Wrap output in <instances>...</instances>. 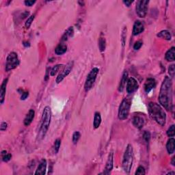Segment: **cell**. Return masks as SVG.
Instances as JSON below:
<instances>
[{
	"label": "cell",
	"instance_id": "1",
	"mask_svg": "<svg viewBox=\"0 0 175 175\" xmlns=\"http://www.w3.org/2000/svg\"><path fill=\"white\" fill-rule=\"evenodd\" d=\"M159 101L167 111L172 110L173 107V81L169 77H165L162 82L159 94Z\"/></svg>",
	"mask_w": 175,
	"mask_h": 175
},
{
	"label": "cell",
	"instance_id": "2",
	"mask_svg": "<svg viewBox=\"0 0 175 175\" xmlns=\"http://www.w3.org/2000/svg\"><path fill=\"white\" fill-rule=\"evenodd\" d=\"M149 113L155 122L160 126L164 127L166 123V114L164 109L159 104L156 103L150 102L149 106Z\"/></svg>",
	"mask_w": 175,
	"mask_h": 175
},
{
	"label": "cell",
	"instance_id": "3",
	"mask_svg": "<svg viewBox=\"0 0 175 175\" xmlns=\"http://www.w3.org/2000/svg\"><path fill=\"white\" fill-rule=\"evenodd\" d=\"M51 109L49 106H46L43 112L42 118H41V124L38 133V138L42 140L44 138L46 133L48 131L51 120Z\"/></svg>",
	"mask_w": 175,
	"mask_h": 175
},
{
	"label": "cell",
	"instance_id": "4",
	"mask_svg": "<svg viewBox=\"0 0 175 175\" xmlns=\"http://www.w3.org/2000/svg\"><path fill=\"white\" fill-rule=\"evenodd\" d=\"M133 162V146L129 144L126 147L123 158V168L126 173H129L131 170Z\"/></svg>",
	"mask_w": 175,
	"mask_h": 175
},
{
	"label": "cell",
	"instance_id": "5",
	"mask_svg": "<svg viewBox=\"0 0 175 175\" xmlns=\"http://www.w3.org/2000/svg\"><path fill=\"white\" fill-rule=\"evenodd\" d=\"M130 108H131V101L128 99H124L118 108V117L120 120L127 119L129 116Z\"/></svg>",
	"mask_w": 175,
	"mask_h": 175
},
{
	"label": "cell",
	"instance_id": "6",
	"mask_svg": "<svg viewBox=\"0 0 175 175\" xmlns=\"http://www.w3.org/2000/svg\"><path fill=\"white\" fill-rule=\"evenodd\" d=\"M20 64L19 59L18 58L17 53L11 52L8 54L6 62V70L10 71L15 69Z\"/></svg>",
	"mask_w": 175,
	"mask_h": 175
},
{
	"label": "cell",
	"instance_id": "7",
	"mask_svg": "<svg viewBox=\"0 0 175 175\" xmlns=\"http://www.w3.org/2000/svg\"><path fill=\"white\" fill-rule=\"evenodd\" d=\"M99 69H98L97 67H94L90 71V73H88L84 84V89L86 92L90 90L92 87H93L94 82H95V80L97 79L98 73H99Z\"/></svg>",
	"mask_w": 175,
	"mask_h": 175
},
{
	"label": "cell",
	"instance_id": "8",
	"mask_svg": "<svg viewBox=\"0 0 175 175\" xmlns=\"http://www.w3.org/2000/svg\"><path fill=\"white\" fill-rule=\"evenodd\" d=\"M149 4V1H148V0H140V1H138L137 2L135 10L139 17L144 18L146 16Z\"/></svg>",
	"mask_w": 175,
	"mask_h": 175
},
{
	"label": "cell",
	"instance_id": "9",
	"mask_svg": "<svg viewBox=\"0 0 175 175\" xmlns=\"http://www.w3.org/2000/svg\"><path fill=\"white\" fill-rule=\"evenodd\" d=\"M73 67V62H70L67 65H64L63 69H62L60 73H59L57 78L55 79V82L57 84H60V82L63 81V79L69 75L72 68Z\"/></svg>",
	"mask_w": 175,
	"mask_h": 175
},
{
	"label": "cell",
	"instance_id": "10",
	"mask_svg": "<svg viewBox=\"0 0 175 175\" xmlns=\"http://www.w3.org/2000/svg\"><path fill=\"white\" fill-rule=\"evenodd\" d=\"M138 83L134 78H129L127 79L126 84V90L127 93L132 94L138 90Z\"/></svg>",
	"mask_w": 175,
	"mask_h": 175
},
{
	"label": "cell",
	"instance_id": "11",
	"mask_svg": "<svg viewBox=\"0 0 175 175\" xmlns=\"http://www.w3.org/2000/svg\"><path fill=\"white\" fill-rule=\"evenodd\" d=\"M113 167H114V153L112 151H111L108 155V158L106 162L105 170L102 174H109L110 173V172L112 170V169H113Z\"/></svg>",
	"mask_w": 175,
	"mask_h": 175
},
{
	"label": "cell",
	"instance_id": "12",
	"mask_svg": "<svg viewBox=\"0 0 175 175\" xmlns=\"http://www.w3.org/2000/svg\"><path fill=\"white\" fill-rule=\"evenodd\" d=\"M132 123L133 126H135L136 128L138 129H141L145 124V119L143 118V116H141L140 115H135V116H133V118Z\"/></svg>",
	"mask_w": 175,
	"mask_h": 175
},
{
	"label": "cell",
	"instance_id": "13",
	"mask_svg": "<svg viewBox=\"0 0 175 175\" xmlns=\"http://www.w3.org/2000/svg\"><path fill=\"white\" fill-rule=\"evenodd\" d=\"M144 30V25L140 21H136L133 26L132 34L133 36H138Z\"/></svg>",
	"mask_w": 175,
	"mask_h": 175
},
{
	"label": "cell",
	"instance_id": "14",
	"mask_svg": "<svg viewBox=\"0 0 175 175\" xmlns=\"http://www.w3.org/2000/svg\"><path fill=\"white\" fill-rule=\"evenodd\" d=\"M155 86H156L155 79L153 78H148L146 80V82H145L144 88L146 93H149L153 88H155Z\"/></svg>",
	"mask_w": 175,
	"mask_h": 175
},
{
	"label": "cell",
	"instance_id": "15",
	"mask_svg": "<svg viewBox=\"0 0 175 175\" xmlns=\"http://www.w3.org/2000/svg\"><path fill=\"white\" fill-rule=\"evenodd\" d=\"M47 160L45 159H43L41 160L39 165L36 169V170L35 172L36 175H44L46 174L47 170Z\"/></svg>",
	"mask_w": 175,
	"mask_h": 175
},
{
	"label": "cell",
	"instance_id": "16",
	"mask_svg": "<svg viewBox=\"0 0 175 175\" xmlns=\"http://www.w3.org/2000/svg\"><path fill=\"white\" fill-rule=\"evenodd\" d=\"M8 78L5 79L3 81L2 84L1 85V88H0V103L1 104H3L5 101V97H6V86L8 84Z\"/></svg>",
	"mask_w": 175,
	"mask_h": 175
},
{
	"label": "cell",
	"instance_id": "17",
	"mask_svg": "<svg viewBox=\"0 0 175 175\" xmlns=\"http://www.w3.org/2000/svg\"><path fill=\"white\" fill-rule=\"evenodd\" d=\"M35 116V112L34 109H29V112H28V114H26L25 118H24V121H23V123H24V125L26 127H28L29 125H30V124L32 123V121L34 120Z\"/></svg>",
	"mask_w": 175,
	"mask_h": 175
},
{
	"label": "cell",
	"instance_id": "18",
	"mask_svg": "<svg viewBox=\"0 0 175 175\" xmlns=\"http://www.w3.org/2000/svg\"><path fill=\"white\" fill-rule=\"evenodd\" d=\"M175 140L173 137L170 138L167 141L166 144V149L169 155H172L174 153L175 150Z\"/></svg>",
	"mask_w": 175,
	"mask_h": 175
},
{
	"label": "cell",
	"instance_id": "19",
	"mask_svg": "<svg viewBox=\"0 0 175 175\" xmlns=\"http://www.w3.org/2000/svg\"><path fill=\"white\" fill-rule=\"evenodd\" d=\"M127 79H128V73H127L126 70H124L122 78H121V80L120 82L119 86H118V91L119 92L123 91L124 88H125V86L127 84Z\"/></svg>",
	"mask_w": 175,
	"mask_h": 175
},
{
	"label": "cell",
	"instance_id": "20",
	"mask_svg": "<svg viewBox=\"0 0 175 175\" xmlns=\"http://www.w3.org/2000/svg\"><path fill=\"white\" fill-rule=\"evenodd\" d=\"M165 59L168 62H174L175 60V47H172L168 49L165 54Z\"/></svg>",
	"mask_w": 175,
	"mask_h": 175
},
{
	"label": "cell",
	"instance_id": "21",
	"mask_svg": "<svg viewBox=\"0 0 175 175\" xmlns=\"http://www.w3.org/2000/svg\"><path fill=\"white\" fill-rule=\"evenodd\" d=\"M67 51V46L66 44H64L63 43H61L58 44V45L56 47V48L55 49V53L56 55H61L64 54Z\"/></svg>",
	"mask_w": 175,
	"mask_h": 175
},
{
	"label": "cell",
	"instance_id": "22",
	"mask_svg": "<svg viewBox=\"0 0 175 175\" xmlns=\"http://www.w3.org/2000/svg\"><path fill=\"white\" fill-rule=\"evenodd\" d=\"M157 36L158 38H162V39H164L165 40H170L172 38V35L170 32L168 30V29H164V30L159 32V33L157 34Z\"/></svg>",
	"mask_w": 175,
	"mask_h": 175
},
{
	"label": "cell",
	"instance_id": "23",
	"mask_svg": "<svg viewBox=\"0 0 175 175\" xmlns=\"http://www.w3.org/2000/svg\"><path fill=\"white\" fill-rule=\"evenodd\" d=\"M73 34H74V29L73 27H70V28L67 29L66 32L64 33L63 36H62V37L61 38V41L62 42H65V41H67L69 38L73 37Z\"/></svg>",
	"mask_w": 175,
	"mask_h": 175
},
{
	"label": "cell",
	"instance_id": "24",
	"mask_svg": "<svg viewBox=\"0 0 175 175\" xmlns=\"http://www.w3.org/2000/svg\"><path fill=\"white\" fill-rule=\"evenodd\" d=\"M101 123V113L99 112H95L94 116V120H93V127L95 129H98Z\"/></svg>",
	"mask_w": 175,
	"mask_h": 175
},
{
	"label": "cell",
	"instance_id": "25",
	"mask_svg": "<svg viewBox=\"0 0 175 175\" xmlns=\"http://www.w3.org/2000/svg\"><path fill=\"white\" fill-rule=\"evenodd\" d=\"M64 67V64H56L53 67L52 69H51V71H50V75L51 76H55L56 74H57L59 70L60 69H63V67Z\"/></svg>",
	"mask_w": 175,
	"mask_h": 175
},
{
	"label": "cell",
	"instance_id": "26",
	"mask_svg": "<svg viewBox=\"0 0 175 175\" xmlns=\"http://www.w3.org/2000/svg\"><path fill=\"white\" fill-rule=\"evenodd\" d=\"M99 48L101 52H103L106 48V40L105 38L101 37L99 40Z\"/></svg>",
	"mask_w": 175,
	"mask_h": 175
},
{
	"label": "cell",
	"instance_id": "27",
	"mask_svg": "<svg viewBox=\"0 0 175 175\" xmlns=\"http://www.w3.org/2000/svg\"><path fill=\"white\" fill-rule=\"evenodd\" d=\"M127 32V27H124L122 31V34H121V43H122L123 47H124V45H125V43H126Z\"/></svg>",
	"mask_w": 175,
	"mask_h": 175
},
{
	"label": "cell",
	"instance_id": "28",
	"mask_svg": "<svg viewBox=\"0 0 175 175\" xmlns=\"http://www.w3.org/2000/svg\"><path fill=\"white\" fill-rule=\"evenodd\" d=\"M166 133L168 137H170V138L174 137L175 135V125L174 124H172V125L169 127L168 129L167 130Z\"/></svg>",
	"mask_w": 175,
	"mask_h": 175
},
{
	"label": "cell",
	"instance_id": "29",
	"mask_svg": "<svg viewBox=\"0 0 175 175\" xmlns=\"http://www.w3.org/2000/svg\"><path fill=\"white\" fill-rule=\"evenodd\" d=\"M81 138V133L79 131H75L74 132V133L73 134V137H72V140L73 144H77L79 140Z\"/></svg>",
	"mask_w": 175,
	"mask_h": 175
},
{
	"label": "cell",
	"instance_id": "30",
	"mask_svg": "<svg viewBox=\"0 0 175 175\" xmlns=\"http://www.w3.org/2000/svg\"><path fill=\"white\" fill-rule=\"evenodd\" d=\"M34 17H35L34 14H32V15L29 16V17L28 18V19H27L26 22H25V28H26L27 29H29V28H30L32 23V22H33V21H34Z\"/></svg>",
	"mask_w": 175,
	"mask_h": 175
},
{
	"label": "cell",
	"instance_id": "31",
	"mask_svg": "<svg viewBox=\"0 0 175 175\" xmlns=\"http://www.w3.org/2000/svg\"><path fill=\"white\" fill-rule=\"evenodd\" d=\"M60 145H61V140H60V139H57V140L55 141L54 146H53V149H54V152L55 154H57L58 153L59 150H60Z\"/></svg>",
	"mask_w": 175,
	"mask_h": 175
},
{
	"label": "cell",
	"instance_id": "32",
	"mask_svg": "<svg viewBox=\"0 0 175 175\" xmlns=\"http://www.w3.org/2000/svg\"><path fill=\"white\" fill-rule=\"evenodd\" d=\"M168 73L171 78H174V74H175V65L171 64L170 67H168Z\"/></svg>",
	"mask_w": 175,
	"mask_h": 175
},
{
	"label": "cell",
	"instance_id": "33",
	"mask_svg": "<svg viewBox=\"0 0 175 175\" xmlns=\"http://www.w3.org/2000/svg\"><path fill=\"white\" fill-rule=\"evenodd\" d=\"M145 174H146L145 169L142 166H139L135 173V175H144Z\"/></svg>",
	"mask_w": 175,
	"mask_h": 175
},
{
	"label": "cell",
	"instance_id": "34",
	"mask_svg": "<svg viewBox=\"0 0 175 175\" xmlns=\"http://www.w3.org/2000/svg\"><path fill=\"white\" fill-rule=\"evenodd\" d=\"M150 133L148 131H146L143 134V139L144 140V141L146 142V143H149L150 140Z\"/></svg>",
	"mask_w": 175,
	"mask_h": 175
},
{
	"label": "cell",
	"instance_id": "35",
	"mask_svg": "<svg viewBox=\"0 0 175 175\" xmlns=\"http://www.w3.org/2000/svg\"><path fill=\"white\" fill-rule=\"evenodd\" d=\"M142 44H143V43H142V41H137V42L135 43L134 45H133V49L135 50H139L142 47Z\"/></svg>",
	"mask_w": 175,
	"mask_h": 175
},
{
	"label": "cell",
	"instance_id": "36",
	"mask_svg": "<svg viewBox=\"0 0 175 175\" xmlns=\"http://www.w3.org/2000/svg\"><path fill=\"white\" fill-rule=\"evenodd\" d=\"M12 158V155L11 154H6L4 156H2V160H3V162H8L10 161V160Z\"/></svg>",
	"mask_w": 175,
	"mask_h": 175
},
{
	"label": "cell",
	"instance_id": "37",
	"mask_svg": "<svg viewBox=\"0 0 175 175\" xmlns=\"http://www.w3.org/2000/svg\"><path fill=\"white\" fill-rule=\"evenodd\" d=\"M7 127H8L7 123L2 122L1 123V125H0V130H1L2 131H6V130Z\"/></svg>",
	"mask_w": 175,
	"mask_h": 175
},
{
	"label": "cell",
	"instance_id": "38",
	"mask_svg": "<svg viewBox=\"0 0 175 175\" xmlns=\"http://www.w3.org/2000/svg\"><path fill=\"white\" fill-rule=\"evenodd\" d=\"M36 3V1H32V0H26L24 2V4L27 6H32Z\"/></svg>",
	"mask_w": 175,
	"mask_h": 175
},
{
	"label": "cell",
	"instance_id": "39",
	"mask_svg": "<svg viewBox=\"0 0 175 175\" xmlns=\"http://www.w3.org/2000/svg\"><path fill=\"white\" fill-rule=\"evenodd\" d=\"M29 96V93H28V92H25V93H23L22 94V95L21 97V100H25Z\"/></svg>",
	"mask_w": 175,
	"mask_h": 175
},
{
	"label": "cell",
	"instance_id": "40",
	"mask_svg": "<svg viewBox=\"0 0 175 175\" xmlns=\"http://www.w3.org/2000/svg\"><path fill=\"white\" fill-rule=\"evenodd\" d=\"M133 2V1H127V0H126V1H123V3L124 4V5H126L127 7H129L132 4Z\"/></svg>",
	"mask_w": 175,
	"mask_h": 175
},
{
	"label": "cell",
	"instance_id": "41",
	"mask_svg": "<svg viewBox=\"0 0 175 175\" xmlns=\"http://www.w3.org/2000/svg\"><path fill=\"white\" fill-rule=\"evenodd\" d=\"M171 164L173 165H175V156H174L173 158H172V161H171Z\"/></svg>",
	"mask_w": 175,
	"mask_h": 175
},
{
	"label": "cell",
	"instance_id": "42",
	"mask_svg": "<svg viewBox=\"0 0 175 175\" xmlns=\"http://www.w3.org/2000/svg\"><path fill=\"white\" fill-rule=\"evenodd\" d=\"M6 154H7V151H6V150H3L2 152V156L5 155Z\"/></svg>",
	"mask_w": 175,
	"mask_h": 175
},
{
	"label": "cell",
	"instance_id": "43",
	"mask_svg": "<svg viewBox=\"0 0 175 175\" xmlns=\"http://www.w3.org/2000/svg\"><path fill=\"white\" fill-rule=\"evenodd\" d=\"M175 173L174 172H170V173H168L167 174H174Z\"/></svg>",
	"mask_w": 175,
	"mask_h": 175
}]
</instances>
